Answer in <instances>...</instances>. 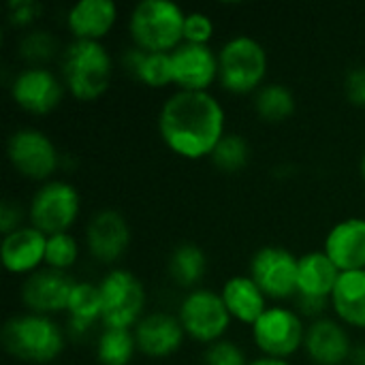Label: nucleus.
<instances>
[{"label": "nucleus", "instance_id": "obj_23", "mask_svg": "<svg viewBox=\"0 0 365 365\" xmlns=\"http://www.w3.org/2000/svg\"><path fill=\"white\" fill-rule=\"evenodd\" d=\"M329 302L344 325L365 329V269L342 272Z\"/></svg>", "mask_w": 365, "mask_h": 365}, {"label": "nucleus", "instance_id": "obj_6", "mask_svg": "<svg viewBox=\"0 0 365 365\" xmlns=\"http://www.w3.org/2000/svg\"><path fill=\"white\" fill-rule=\"evenodd\" d=\"M101 323L113 329H135L143 319L145 289L128 269H111L101 282Z\"/></svg>", "mask_w": 365, "mask_h": 365}, {"label": "nucleus", "instance_id": "obj_24", "mask_svg": "<svg viewBox=\"0 0 365 365\" xmlns=\"http://www.w3.org/2000/svg\"><path fill=\"white\" fill-rule=\"evenodd\" d=\"M68 334L86 336L101 321V287L94 282H77L68 306Z\"/></svg>", "mask_w": 365, "mask_h": 365}, {"label": "nucleus", "instance_id": "obj_11", "mask_svg": "<svg viewBox=\"0 0 365 365\" xmlns=\"http://www.w3.org/2000/svg\"><path fill=\"white\" fill-rule=\"evenodd\" d=\"M299 259L280 246H265L250 259V278L267 299H289L297 293Z\"/></svg>", "mask_w": 365, "mask_h": 365}, {"label": "nucleus", "instance_id": "obj_12", "mask_svg": "<svg viewBox=\"0 0 365 365\" xmlns=\"http://www.w3.org/2000/svg\"><path fill=\"white\" fill-rule=\"evenodd\" d=\"M64 88V81H60L49 68L28 66L15 75L11 83V96L24 111L45 115L60 105Z\"/></svg>", "mask_w": 365, "mask_h": 365}, {"label": "nucleus", "instance_id": "obj_16", "mask_svg": "<svg viewBox=\"0 0 365 365\" xmlns=\"http://www.w3.org/2000/svg\"><path fill=\"white\" fill-rule=\"evenodd\" d=\"M133 331H135L137 349L152 359H163L173 355L182 346L186 336L180 319L169 312L145 314Z\"/></svg>", "mask_w": 365, "mask_h": 365}, {"label": "nucleus", "instance_id": "obj_31", "mask_svg": "<svg viewBox=\"0 0 365 365\" xmlns=\"http://www.w3.org/2000/svg\"><path fill=\"white\" fill-rule=\"evenodd\" d=\"M53 51H56V41L53 36H49V32H43V30H34L26 34L19 43L21 58H26L32 66H38L41 62L49 60Z\"/></svg>", "mask_w": 365, "mask_h": 365}, {"label": "nucleus", "instance_id": "obj_29", "mask_svg": "<svg viewBox=\"0 0 365 365\" xmlns=\"http://www.w3.org/2000/svg\"><path fill=\"white\" fill-rule=\"evenodd\" d=\"M212 163L225 171V173H235V171H242L246 165H248V158H250V148H248V141L242 137V135H235V133H227L220 143L216 145V150L212 152Z\"/></svg>", "mask_w": 365, "mask_h": 365}, {"label": "nucleus", "instance_id": "obj_34", "mask_svg": "<svg viewBox=\"0 0 365 365\" xmlns=\"http://www.w3.org/2000/svg\"><path fill=\"white\" fill-rule=\"evenodd\" d=\"M41 13V4L34 0H11L9 2V19L15 26L32 24Z\"/></svg>", "mask_w": 365, "mask_h": 365}, {"label": "nucleus", "instance_id": "obj_26", "mask_svg": "<svg viewBox=\"0 0 365 365\" xmlns=\"http://www.w3.org/2000/svg\"><path fill=\"white\" fill-rule=\"evenodd\" d=\"M207 269V257L205 252L195 244H182L178 246L169 257V276L175 284L190 289L197 287Z\"/></svg>", "mask_w": 365, "mask_h": 365}, {"label": "nucleus", "instance_id": "obj_7", "mask_svg": "<svg viewBox=\"0 0 365 365\" xmlns=\"http://www.w3.org/2000/svg\"><path fill=\"white\" fill-rule=\"evenodd\" d=\"M79 192L73 184L62 180H49L34 192L30 201V225L47 237L68 233V229L79 216Z\"/></svg>", "mask_w": 365, "mask_h": 365}, {"label": "nucleus", "instance_id": "obj_9", "mask_svg": "<svg viewBox=\"0 0 365 365\" xmlns=\"http://www.w3.org/2000/svg\"><path fill=\"white\" fill-rule=\"evenodd\" d=\"M252 338L263 357L287 361L291 355L304 349L306 327L295 310L274 306L267 308L263 317L252 325Z\"/></svg>", "mask_w": 365, "mask_h": 365}, {"label": "nucleus", "instance_id": "obj_37", "mask_svg": "<svg viewBox=\"0 0 365 365\" xmlns=\"http://www.w3.org/2000/svg\"><path fill=\"white\" fill-rule=\"evenodd\" d=\"M349 361L353 365H365V344L353 346V353H351V359Z\"/></svg>", "mask_w": 365, "mask_h": 365}, {"label": "nucleus", "instance_id": "obj_33", "mask_svg": "<svg viewBox=\"0 0 365 365\" xmlns=\"http://www.w3.org/2000/svg\"><path fill=\"white\" fill-rule=\"evenodd\" d=\"M214 34V21L210 15L201 11H190L186 13L184 21V43H195V45H207Z\"/></svg>", "mask_w": 365, "mask_h": 365}, {"label": "nucleus", "instance_id": "obj_8", "mask_svg": "<svg viewBox=\"0 0 365 365\" xmlns=\"http://www.w3.org/2000/svg\"><path fill=\"white\" fill-rule=\"evenodd\" d=\"M178 319L188 338L207 346L222 340L231 323V314L222 302V295L212 289L190 291L180 306Z\"/></svg>", "mask_w": 365, "mask_h": 365}, {"label": "nucleus", "instance_id": "obj_30", "mask_svg": "<svg viewBox=\"0 0 365 365\" xmlns=\"http://www.w3.org/2000/svg\"><path fill=\"white\" fill-rule=\"evenodd\" d=\"M79 257V246L77 240L71 233H58L47 237V248H45V267L68 272V267L75 265Z\"/></svg>", "mask_w": 365, "mask_h": 365}, {"label": "nucleus", "instance_id": "obj_18", "mask_svg": "<svg viewBox=\"0 0 365 365\" xmlns=\"http://www.w3.org/2000/svg\"><path fill=\"white\" fill-rule=\"evenodd\" d=\"M47 235L34 229L32 225H24L21 229L4 235L0 244V259L6 272L11 274H32L41 269L45 263Z\"/></svg>", "mask_w": 365, "mask_h": 365}, {"label": "nucleus", "instance_id": "obj_21", "mask_svg": "<svg viewBox=\"0 0 365 365\" xmlns=\"http://www.w3.org/2000/svg\"><path fill=\"white\" fill-rule=\"evenodd\" d=\"M340 274L342 272L334 265V261L323 250L302 255L297 267V297L325 299V302L331 299Z\"/></svg>", "mask_w": 365, "mask_h": 365}, {"label": "nucleus", "instance_id": "obj_27", "mask_svg": "<svg viewBox=\"0 0 365 365\" xmlns=\"http://www.w3.org/2000/svg\"><path fill=\"white\" fill-rule=\"evenodd\" d=\"M137 351L133 329L105 327L96 340V359L101 365H128Z\"/></svg>", "mask_w": 365, "mask_h": 365}, {"label": "nucleus", "instance_id": "obj_20", "mask_svg": "<svg viewBox=\"0 0 365 365\" xmlns=\"http://www.w3.org/2000/svg\"><path fill=\"white\" fill-rule=\"evenodd\" d=\"M115 19L118 6L113 0H79L71 6L66 24L75 41H101Z\"/></svg>", "mask_w": 365, "mask_h": 365}, {"label": "nucleus", "instance_id": "obj_28", "mask_svg": "<svg viewBox=\"0 0 365 365\" xmlns=\"http://www.w3.org/2000/svg\"><path fill=\"white\" fill-rule=\"evenodd\" d=\"M255 109L265 122H284L295 111V96L284 83H265L255 94Z\"/></svg>", "mask_w": 365, "mask_h": 365}, {"label": "nucleus", "instance_id": "obj_1", "mask_svg": "<svg viewBox=\"0 0 365 365\" xmlns=\"http://www.w3.org/2000/svg\"><path fill=\"white\" fill-rule=\"evenodd\" d=\"M158 130L165 145L182 158L199 160L212 156L225 133V109L210 92L178 90L160 113Z\"/></svg>", "mask_w": 365, "mask_h": 365}, {"label": "nucleus", "instance_id": "obj_3", "mask_svg": "<svg viewBox=\"0 0 365 365\" xmlns=\"http://www.w3.org/2000/svg\"><path fill=\"white\" fill-rule=\"evenodd\" d=\"M0 340L6 353L28 364H49L66 344L64 331L51 317L32 312L9 319L2 327Z\"/></svg>", "mask_w": 365, "mask_h": 365}, {"label": "nucleus", "instance_id": "obj_5", "mask_svg": "<svg viewBox=\"0 0 365 365\" xmlns=\"http://www.w3.org/2000/svg\"><path fill=\"white\" fill-rule=\"evenodd\" d=\"M267 73L265 47L248 36H231L218 51V81L227 92L250 94L263 86Z\"/></svg>", "mask_w": 365, "mask_h": 365}, {"label": "nucleus", "instance_id": "obj_10", "mask_svg": "<svg viewBox=\"0 0 365 365\" xmlns=\"http://www.w3.org/2000/svg\"><path fill=\"white\" fill-rule=\"evenodd\" d=\"M6 156L17 173L30 180L49 182L60 165L53 141L36 128H19L9 137Z\"/></svg>", "mask_w": 365, "mask_h": 365}, {"label": "nucleus", "instance_id": "obj_25", "mask_svg": "<svg viewBox=\"0 0 365 365\" xmlns=\"http://www.w3.org/2000/svg\"><path fill=\"white\" fill-rule=\"evenodd\" d=\"M124 66L145 86L152 88H165L173 83L171 73V53H158V51H145L139 47H130L124 53Z\"/></svg>", "mask_w": 365, "mask_h": 365}, {"label": "nucleus", "instance_id": "obj_35", "mask_svg": "<svg viewBox=\"0 0 365 365\" xmlns=\"http://www.w3.org/2000/svg\"><path fill=\"white\" fill-rule=\"evenodd\" d=\"M346 96L353 105L365 107V66H355L344 81Z\"/></svg>", "mask_w": 365, "mask_h": 365}, {"label": "nucleus", "instance_id": "obj_19", "mask_svg": "<svg viewBox=\"0 0 365 365\" xmlns=\"http://www.w3.org/2000/svg\"><path fill=\"white\" fill-rule=\"evenodd\" d=\"M323 252L340 272L365 269V218H346L338 222L327 233Z\"/></svg>", "mask_w": 365, "mask_h": 365}, {"label": "nucleus", "instance_id": "obj_22", "mask_svg": "<svg viewBox=\"0 0 365 365\" xmlns=\"http://www.w3.org/2000/svg\"><path fill=\"white\" fill-rule=\"evenodd\" d=\"M220 295H222V302H225L231 319H235L244 325H250V327L267 310V297L250 276L229 278L225 282Z\"/></svg>", "mask_w": 365, "mask_h": 365}, {"label": "nucleus", "instance_id": "obj_36", "mask_svg": "<svg viewBox=\"0 0 365 365\" xmlns=\"http://www.w3.org/2000/svg\"><path fill=\"white\" fill-rule=\"evenodd\" d=\"M21 220H24L21 207L13 201H2V205H0V231H2V235H9V233L21 229L24 227Z\"/></svg>", "mask_w": 365, "mask_h": 365}, {"label": "nucleus", "instance_id": "obj_14", "mask_svg": "<svg viewBox=\"0 0 365 365\" xmlns=\"http://www.w3.org/2000/svg\"><path fill=\"white\" fill-rule=\"evenodd\" d=\"M173 83L186 92H207L218 81V53L210 45L182 43L171 51Z\"/></svg>", "mask_w": 365, "mask_h": 365}, {"label": "nucleus", "instance_id": "obj_17", "mask_svg": "<svg viewBox=\"0 0 365 365\" xmlns=\"http://www.w3.org/2000/svg\"><path fill=\"white\" fill-rule=\"evenodd\" d=\"M304 351L317 365H342L351 359L353 346L346 329L334 319H314L306 329Z\"/></svg>", "mask_w": 365, "mask_h": 365}, {"label": "nucleus", "instance_id": "obj_38", "mask_svg": "<svg viewBox=\"0 0 365 365\" xmlns=\"http://www.w3.org/2000/svg\"><path fill=\"white\" fill-rule=\"evenodd\" d=\"M248 365H291V364H289V361H284V359H274V357H259V359L250 361Z\"/></svg>", "mask_w": 365, "mask_h": 365}, {"label": "nucleus", "instance_id": "obj_13", "mask_svg": "<svg viewBox=\"0 0 365 365\" xmlns=\"http://www.w3.org/2000/svg\"><path fill=\"white\" fill-rule=\"evenodd\" d=\"M75 280L68 272L43 267L32 272L21 284V302L32 314L51 317L56 312L66 310L71 293L75 289Z\"/></svg>", "mask_w": 365, "mask_h": 365}, {"label": "nucleus", "instance_id": "obj_15", "mask_svg": "<svg viewBox=\"0 0 365 365\" xmlns=\"http://www.w3.org/2000/svg\"><path fill=\"white\" fill-rule=\"evenodd\" d=\"M86 244L98 263H115L130 244V229L126 218L115 210L94 214L86 229Z\"/></svg>", "mask_w": 365, "mask_h": 365}, {"label": "nucleus", "instance_id": "obj_4", "mask_svg": "<svg viewBox=\"0 0 365 365\" xmlns=\"http://www.w3.org/2000/svg\"><path fill=\"white\" fill-rule=\"evenodd\" d=\"M186 13L171 0H143L128 17L135 47L145 51L171 53L184 43Z\"/></svg>", "mask_w": 365, "mask_h": 365}, {"label": "nucleus", "instance_id": "obj_39", "mask_svg": "<svg viewBox=\"0 0 365 365\" xmlns=\"http://www.w3.org/2000/svg\"><path fill=\"white\" fill-rule=\"evenodd\" d=\"M361 175H364V180H365V154H364V158H361Z\"/></svg>", "mask_w": 365, "mask_h": 365}, {"label": "nucleus", "instance_id": "obj_2", "mask_svg": "<svg viewBox=\"0 0 365 365\" xmlns=\"http://www.w3.org/2000/svg\"><path fill=\"white\" fill-rule=\"evenodd\" d=\"M113 62L101 41H73L62 56V81L83 103L101 98L111 81Z\"/></svg>", "mask_w": 365, "mask_h": 365}, {"label": "nucleus", "instance_id": "obj_32", "mask_svg": "<svg viewBox=\"0 0 365 365\" xmlns=\"http://www.w3.org/2000/svg\"><path fill=\"white\" fill-rule=\"evenodd\" d=\"M203 364L205 365H248L244 351L231 342V340H218L214 344H210L205 349L203 355Z\"/></svg>", "mask_w": 365, "mask_h": 365}]
</instances>
